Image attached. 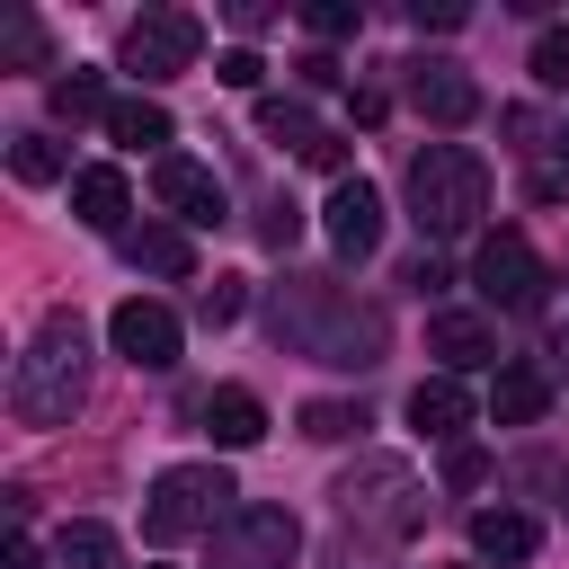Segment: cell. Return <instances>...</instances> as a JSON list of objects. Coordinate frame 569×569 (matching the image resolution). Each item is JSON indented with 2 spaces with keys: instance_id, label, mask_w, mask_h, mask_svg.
<instances>
[{
  "instance_id": "cell-22",
  "label": "cell",
  "mask_w": 569,
  "mask_h": 569,
  "mask_svg": "<svg viewBox=\"0 0 569 569\" xmlns=\"http://www.w3.org/2000/svg\"><path fill=\"white\" fill-rule=\"evenodd\" d=\"M9 169H18L27 187H53V178H62V142H53V133H18V142H9Z\"/></svg>"
},
{
  "instance_id": "cell-6",
  "label": "cell",
  "mask_w": 569,
  "mask_h": 569,
  "mask_svg": "<svg viewBox=\"0 0 569 569\" xmlns=\"http://www.w3.org/2000/svg\"><path fill=\"white\" fill-rule=\"evenodd\" d=\"M196 53H204L196 9H142L124 27V71L133 80H178V71H196Z\"/></svg>"
},
{
  "instance_id": "cell-13",
  "label": "cell",
  "mask_w": 569,
  "mask_h": 569,
  "mask_svg": "<svg viewBox=\"0 0 569 569\" xmlns=\"http://www.w3.org/2000/svg\"><path fill=\"white\" fill-rule=\"evenodd\" d=\"M533 542H542V525H533L525 507H480V516H471V551H480V560H498V569L533 560Z\"/></svg>"
},
{
  "instance_id": "cell-1",
  "label": "cell",
  "mask_w": 569,
  "mask_h": 569,
  "mask_svg": "<svg viewBox=\"0 0 569 569\" xmlns=\"http://www.w3.org/2000/svg\"><path fill=\"white\" fill-rule=\"evenodd\" d=\"M80 391H89V338L71 311H53L9 373V409H18V427H62L80 409Z\"/></svg>"
},
{
  "instance_id": "cell-14",
  "label": "cell",
  "mask_w": 569,
  "mask_h": 569,
  "mask_svg": "<svg viewBox=\"0 0 569 569\" xmlns=\"http://www.w3.org/2000/svg\"><path fill=\"white\" fill-rule=\"evenodd\" d=\"M71 213L89 222V231H124V213H133V187H124V169H80L71 178Z\"/></svg>"
},
{
  "instance_id": "cell-26",
  "label": "cell",
  "mask_w": 569,
  "mask_h": 569,
  "mask_svg": "<svg viewBox=\"0 0 569 569\" xmlns=\"http://www.w3.org/2000/svg\"><path fill=\"white\" fill-rule=\"evenodd\" d=\"M365 427V409H347V400H311L302 409V436H320V445H338V436H356Z\"/></svg>"
},
{
  "instance_id": "cell-20",
  "label": "cell",
  "mask_w": 569,
  "mask_h": 569,
  "mask_svg": "<svg viewBox=\"0 0 569 569\" xmlns=\"http://www.w3.org/2000/svg\"><path fill=\"white\" fill-rule=\"evenodd\" d=\"M44 98H53V116H62V124H80V116H98V124H107V107H116V98H107V80H98V71H80V62H71V71H53V89H44Z\"/></svg>"
},
{
  "instance_id": "cell-4",
  "label": "cell",
  "mask_w": 569,
  "mask_h": 569,
  "mask_svg": "<svg viewBox=\"0 0 569 569\" xmlns=\"http://www.w3.org/2000/svg\"><path fill=\"white\" fill-rule=\"evenodd\" d=\"M231 516V471L213 462H169L142 498V542H187V533H213Z\"/></svg>"
},
{
  "instance_id": "cell-7",
  "label": "cell",
  "mask_w": 569,
  "mask_h": 569,
  "mask_svg": "<svg viewBox=\"0 0 569 569\" xmlns=\"http://www.w3.org/2000/svg\"><path fill=\"white\" fill-rule=\"evenodd\" d=\"M471 284H480V302H498V311H533L551 276H542V258H533L525 231H489L480 258H471Z\"/></svg>"
},
{
  "instance_id": "cell-16",
  "label": "cell",
  "mask_w": 569,
  "mask_h": 569,
  "mask_svg": "<svg viewBox=\"0 0 569 569\" xmlns=\"http://www.w3.org/2000/svg\"><path fill=\"white\" fill-rule=\"evenodd\" d=\"M409 427H418V436H462V427H471V391H462L453 373H427V382L409 391Z\"/></svg>"
},
{
  "instance_id": "cell-19",
  "label": "cell",
  "mask_w": 569,
  "mask_h": 569,
  "mask_svg": "<svg viewBox=\"0 0 569 569\" xmlns=\"http://www.w3.org/2000/svg\"><path fill=\"white\" fill-rule=\"evenodd\" d=\"M124 258L151 267V276H196V249H187L178 222H142V231H124Z\"/></svg>"
},
{
  "instance_id": "cell-17",
  "label": "cell",
  "mask_w": 569,
  "mask_h": 569,
  "mask_svg": "<svg viewBox=\"0 0 569 569\" xmlns=\"http://www.w3.org/2000/svg\"><path fill=\"white\" fill-rule=\"evenodd\" d=\"M204 427H213V445H258V436H267V400L240 391V382H222V391L204 400Z\"/></svg>"
},
{
  "instance_id": "cell-34",
  "label": "cell",
  "mask_w": 569,
  "mask_h": 569,
  "mask_svg": "<svg viewBox=\"0 0 569 569\" xmlns=\"http://www.w3.org/2000/svg\"><path fill=\"white\" fill-rule=\"evenodd\" d=\"M0 569H44V551H36V542H9V560H0Z\"/></svg>"
},
{
  "instance_id": "cell-12",
  "label": "cell",
  "mask_w": 569,
  "mask_h": 569,
  "mask_svg": "<svg viewBox=\"0 0 569 569\" xmlns=\"http://www.w3.org/2000/svg\"><path fill=\"white\" fill-rule=\"evenodd\" d=\"M427 356H436L445 373H471V365L498 356V329H489L480 311H436V320H427Z\"/></svg>"
},
{
  "instance_id": "cell-18",
  "label": "cell",
  "mask_w": 569,
  "mask_h": 569,
  "mask_svg": "<svg viewBox=\"0 0 569 569\" xmlns=\"http://www.w3.org/2000/svg\"><path fill=\"white\" fill-rule=\"evenodd\" d=\"M107 133H116L124 151H160L178 124H169V107H160V98H116V107H107ZM160 160H169V151H160Z\"/></svg>"
},
{
  "instance_id": "cell-5",
  "label": "cell",
  "mask_w": 569,
  "mask_h": 569,
  "mask_svg": "<svg viewBox=\"0 0 569 569\" xmlns=\"http://www.w3.org/2000/svg\"><path fill=\"white\" fill-rule=\"evenodd\" d=\"M293 551H302V525L284 507H231L204 533V569H284Z\"/></svg>"
},
{
  "instance_id": "cell-27",
  "label": "cell",
  "mask_w": 569,
  "mask_h": 569,
  "mask_svg": "<svg viewBox=\"0 0 569 569\" xmlns=\"http://www.w3.org/2000/svg\"><path fill=\"white\" fill-rule=\"evenodd\" d=\"M533 80L542 89H569V27H542L533 36Z\"/></svg>"
},
{
  "instance_id": "cell-21",
  "label": "cell",
  "mask_w": 569,
  "mask_h": 569,
  "mask_svg": "<svg viewBox=\"0 0 569 569\" xmlns=\"http://www.w3.org/2000/svg\"><path fill=\"white\" fill-rule=\"evenodd\" d=\"M53 560L62 569H116V533L107 525H62L53 533Z\"/></svg>"
},
{
  "instance_id": "cell-8",
  "label": "cell",
  "mask_w": 569,
  "mask_h": 569,
  "mask_svg": "<svg viewBox=\"0 0 569 569\" xmlns=\"http://www.w3.org/2000/svg\"><path fill=\"white\" fill-rule=\"evenodd\" d=\"M107 338H116V356H124L133 373H169L187 329H178V311H169V302H142V293H133V302H116V311H107Z\"/></svg>"
},
{
  "instance_id": "cell-30",
  "label": "cell",
  "mask_w": 569,
  "mask_h": 569,
  "mask_svg": "<svg viewBox=\"0 0 569 569\" xmlns=\"http://www.w3.org/2000/svg\"><path fill=\"white\" fill-rule=\"evenodd\" d=\"M302 160H311V169H329V178H347V133H311V142H302Z\"/></svg>"
},
{
  "instance_id": "cell-31",
  "label": "cell",
  "mask_w": 569,
  "mask_h": 569,
  "mask_svg": "<svg viewBox=\"0 0 569 569\" xmlns=\"http://www.w3.org/2000/svg\"><path fill=\"white\" fill-rule=\"evenodd\" d=\"M356 27H365V18H356L347 0H320V9H311V36H356Z\"/></svg>"
},
{
  "instance_id": "cell-3",
  "label": "cell",
  "mask_w": 569,
  "mask_h": 569,
  "mask_svg": "<svg viewBox=\"0 0 569 569\" xmlns=\"http://www.w3.org/2000/svg\"><path fill=\"white\" fill-rule=\"evenodd\" d=\"M276 338H293V347L320 356V365H373V356H382V320L356 311L347 293H329L320 276L293 284V302L276 311Z\"/></svg>"
},
{
  "instance_id": "cell-10",
  "label": "cell",
  "mask_w": 569,
  "mask_h": 569,
  "mask_svg": "<svg viewBox=\"0 0 569 569\" xmlns=\"http://www.w3.org/2000/svg\"><path fill=\"white\" fill-rule=\"evenodd\" d=\"M320 231H329L338 258H373V240H382V196H373L365 178H338L329 204H320Z\"/></svg>"
},
{
  "instance_id": "cell-28",
  "label": "cell",
  "mask_w": 569,
  "mask_h": 569,
  "mask_svg": "<svg viewBox=\"0 0 569 569\" xmlns=\"http://www.w3.org/2000/svg\"><path fill=\"white\" fill-rule=\"evenodd\" d=\"M480 480H489V453L480 445H453L445 453V489H480Z\"/></svg>"
},
{
  "instance_id": "cell-2",
  "label": "cell",
  "mask_w": 569,
  "mask_h": 569,
  "mask_svg": "<svg viewBox=\"0 0 569 569\" xmlns=\"http://www.w3.org/2000/svg\"><path fill=\"white\" fill-rule=\"evenodd\" d=\"M480 213H489V169H480V151L427 142V151L409 160V222H418L427 240H453V231H471Z\"/></svg>"
},
{
  "instance_id": "cell-33",
  "label": "cell",
  "mask_w": 569,
  "mask_h": 569,
  "mask_svg": "<svg viewBox=\"0 0 569 569\" xmlns=\"http://www.w3.org/2000/svg\"><path fill=\"white\" fill-rule=\"evenodd\" d=\"M418 27H436V36H453V27H462V9H453V0H436V9L418 0Z\"/></svg>"
},
{
  "instance_id": "cell-24",
  "label": "cell",
  "mask_w": 569,
  "mask_h": 569,
  "mask_svg": "<svg viewBox=\"0 0 569 569\" xmlns=\"http://www.w3.org/2000/svg\"><path fill=\"white\" fill-rule=\"evenodd\" d=\"M258 133H267V142H311L320 124H311L302 98H267V107H258Z\"/></svg>"
},
{
  "instance_id": "cell-29",
  "label": "cell",
  "mask_w": 569,
  "mask_h": 569,
  "mask_svg": "<svg viewBox=\"0 0 569 569\" xmlns=\"http://www.w3.org/2000/svg\"><path fill=\"white\" fill-rule=\"evenodd\" d=\"M258 71H267V62H258V53H249V44H240V53H222V62H213V80H222V89H258Z\"/></svg>"
},
{
  "instance_id": "cell-35",
  "label": "cell",
  "mask_w": 569,
  "mask_h": 569,
  "mask_svg": "<svg viewBox=\"0 0 569 569\" xmlns=\"http://www.w3.org/2000/svg\"><path fill=\"white\" fill-rule=\"evenodd\" d=\"M560 160H569V133H560Z\"/></svg>"
},
{
  "instance_id": "cell-25",
  "label": "cell",
  "mask_w": 569,
  "mask_h": 569,
  "mask_svg": "<svg viewBox=\"0 0 569 569\" xmlns=\"http://www.w3.org/2000/svg\"><path fill=\"white\" fill-rule=\"evenodd\" d=\"M240 302H249V293H240V276L196 284V320H204V329H231V320H240Z\"/></svg>"
},
{
  "instance_id": "cell-9",
  "label": "cell",
  "mask_w": 569,
  "mask_h": 569,
  "mask_svg": "<svg viewBox=\"0 0 569 569\" xmlns=\"http://www.w3.org/2000/svg\"><path fill=\"white\" fill-rule=\"evenodd\" d=\"M151 196L187 222V231H213L222 222V178L204 169V160H187V151H169V160H151Z\"/></svg>"
},
{
  "instance_id": "cell-23",
  "label": "cell",
  "mask_w": 569,
  "mask_h": 569,
  "mask_svg": "<svg viewBox=\"0 0 569 569\" xmlns=\"http://www.w3.org/2000/svg\"><path fill=\"white\" fill-rule=\"evenodd\" d=\"M0 62H18V71H44V27H36L27 9H9V18H0Z\"/></svg>"
},
{
  "instance_id": "cell-32",
  "label": "cell",
  "mask_w": 569,
  "mask_h": 569,
  "mask_svg": "<svg viewBox=\"0 0 569 569\" xmlns=\"http://www.w3.org/2000/svg\"><path fill=\"white\" fill-rule=\"evenodd\" d=\"M258 231H267V249H293V231H302V213H293V204H267V222H258Z\"/></svg>"
},
{
  "instance_id": "cell-15",
  "label": "cell",
  "mask_w": 569,
  "mask_h": 569,
  "mask_svg": "<svg viewBox=\"0 0 569 569\" xmlns=\"http://www.w3.org/2000/svg\"><path fill=\"white\" fill-rule=\"evenodd\" d=\"M542 409H551L542 365H498V382H489V418H498V427H533Z\"/></svg>"
},
{
  "instance_id": "cell-11",
  "label": "cell",
  "mask_w": 569,
  "mask_h": 569,
  "mask_svg": "<svg viewBox=\"0 0 569 569\" xmlns=\"http://www.w3.org/2000/svg\"><path fill=\"white\" fill-rule=\"evenodd\" d=\"M409 107H418L427 124H471V116H480V89H471V71H453V62H409Z\"/></svg>"
}]
</instances>
